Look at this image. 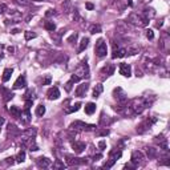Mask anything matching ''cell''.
Here are the masks:
<instances>
[{
  "mask_svg": "<svg viewBox=\"0 0 170 170\" xmlns=\"http://www.w3.org/2000/svg\"><path fill=\"white\" fill-rule=\"evenodd\" d=\"M67 159H65V161H67V165H69V166H73V165H80V164H86V161H84V159L82 158H76V157H72V155H67V157H65Z\"/></svg>",
  "mask_w": 170,
  "mask_h": 170,
  "instance_id": "obj_11",
  "label": "cell"
},
{
  "mask_svg": "<svg viewBox=\"0 0 170 170\" xmlns=\"http://www.w3.org/2000/svg\"><path fill=\"white\" fill-rule=\"evenodd\" d=\"M116 31H117V33H126L128 31H129V27H128V24L126 23H124V22H118L117 23V25H116Z\"/></svg>",
  "mask_w": 170,
  "mask_h": 170,
  "instance_id": "obj_15",
  "label": "cell"
},
{
  "mask_svg": "<svg viewBox=\"0 0 170 170\" xmlns=\"http://www.w3.org/2000/svg\"><path fill=\"white\" fill-rule=\"evenodd\" d=\"M89 32L93 33V35L101 32V27H100L98 24H93V25H91V28H89Z\"/></svg>",
  "mask_w": 170,
  "mask_h": 170,
  "instance_id": "obj_32",
  "label": "cell"
},
{
  "mask_svg": "<svg viewBox=\"0 0 170 170\" xmlns=\"http://www.w3.org/2000/svg\"><path fill=\"white\" fill-rule=\"evenodd\" d=\"M102 73H106V76H112L114 73V65L113 64H106L102 68Z\"/></svg>",
  "mask_w": 170,
  "mask_h": 170,
  "instance_id": "obj_19",
  "label": "cell"
},
{
  "mask_svg": "<svg viewBox=\"0 0 170 170\" xmlns=\"http://www.w3.org/2000/svg\"><path fill=\"white\" fill-rule=\"evenodd\" d=\"M8 133H9V134H11V133L16 134V133H19V130L16 129V126H15V125H9V126H8Z\"/></svg>",
  "mask_w": 170,
  "mask_h": 170,
  "instance_id": "obj_40",
  "label": "cell"
},
{
  "mask_svg": "<svg viewBox=\"0 0 170 170\" xmlns=\"http://www.w3.org/2000/svg\"><path fill=\"white\" fill-rule=\"evenodd\" d=\"M120 73L124 77H130V76H132V68H130V65L122 62V64L120 65Z\"/></svg>",
  "mask_w": 170,
  "mask_h": 170,
  "instance_id": "obj_12",
  "label": "cell"
},
{
  "mask_svg": "<svg viewBox=\"0 0 170 170\" xmlns=\"http://www.w3.org/2000/svg\"><path fill=\"white\" fill-rule=\"evenodd\" d=\"M100 124L104 125V126H106V125L112 124V120L109 118V116H105V114H101V118H100Z\"/></svg>",
  "mask_w": 170,
  "mask_h": 170,
  "instance_id": "obj_27",
  "label": "cell"
},
{
  "mask_svg": "<svg viewBox=\"0 0 170 170\" xmlns=\"http://www.w3.org/2000/svg\"><path fill=\"white\" fill-rule=\"evenodd\" d=\"M44 27H45V29H47V31H51V32H53V31L56 29V25H55V23H53V22H45Z\"/></svg>",
  "mask_w": 170,
  "mask_h": 170,
  "instance_id": "obj_33",
  "label": "cell"
},
{
  "mask_svg": "<svg viewBox=\"0 0 170 170\" xmlns=\"http://www.w3.org/2000/svg\"><path fill=\"white\" fill-rule=\"evenodd\" d=\"M7 9V5L5 4H0V12H4Z\"/></svg>",
  "mask_w": 170,
  "mask_h": 170,
  "instance_id": "obj_54",
  "label": "cell"
},
{
  "mask_svg": "<svg viewBox=\"0 0 170 170\" xmlns=\"http://www.w3.org/2000/svg\"><path fill=\"white\" fill-rule=\"evenodd\" d=\"M85 7H86V8H88V9H93V8H95V5H93L92 3H86V4H85Z\"/></svg>",
  "mask_w": 170,
  "mask_h": 170,
  "instance_id": "obj_52",
  "label": "cell"
},
{
  "mask_svg": "<svg viewBox=\"0 0 170 170\" xmlns=\"http://www.w3.org/2000/svg\"><path fill=\"white\" fill-rule=\"evenodd\" d=\"M88 44H89V39L88 37H82L81 41H80V45H78V52H82L88 48Z\"/></svg>",
  "mask_w": 170,
  "mask_h": 170,
  "instance_id": "obj_20",
  "label": "cell"
},
{
  "mask_svg": "<svg viewBox=\"0 0 170 170\" xmlns=\"http://www.w3.org/2000/svg\"><path fill=\"white\" fill-rule=\"evenodd\" d=\"M146 37H148L149 40H153V39H154V33H153V31H152V29H148V31H146Z\"/></svg>",
  "mask_w": 170,
  "mask_h": 170,
  "instance_id": "obj_43",
  "label": "cell"
},
{
  "mask_svg": "<svg viewBox=\"0 0 170 170\" xmlns=\"http://www.w3.org/2000/svg\"><path fill=\"white\" fill-rule=\"evenodd\" d=\"M37 165H39L40 168H43V169L49 168L51 166V159H48L47 157H40V158H37Z\"/></svg>",
  "mask_w": 170,
  "mask_h": 170,
  "instance_id": "obj_16",
  "label": "cell"
},
{
  "mask_svg": "<svg viewBox=\"0 0 170 170\" xmlns=\"http://www.w3.org/2000/svg\"><path fill=\"white\" fill-rule=\"evenodd\" d=\"M95 51H96V55L98 57L106 56V53H108V45H106L105 40H104V39H98V40H97Z\"/></svg>",
  "mask_w": 170,
  "mask_h": 170,
  "instance_id": "obj_3",
  "label": "cell"
},
{
  "mask_svg": "<svg viewBox=\"0 0 170 170\" xmlns=\"http://www.w3.org/2000/svg\"><path fill=\"white\" fill-rule=\"evenodd\" d=\"M144 13H145V17H146V19H152V17H154L155 11L153 8H145Z\"/></svg>",
  "mask_w": 170,
  "mask_h": 170,
  "instance_id": "obj_31",
  "label": "cell"
},
{
  "mask_svg": "<svg viewBox=\"0 0 170 170\" xmlns=\"http://www.w3.org/2000/svg\"><path fill=\"white\" fill-rule=\"evenodd\" d=\"M126 53H128V55H136V53H138V48H134V47L128 48V49H126Z\"/></svg>",
  "mask_w": 170,
  "mask_h": 170,
  "instance_id": "obj_39",
  "label": "cell"
},
{
  "mask_svg": "<svg viewBox=\"0 0 170 170\" xmlns=\"http://www.w3.org/2000/svg\"><path fill=\"white\" fill-rule=\"evenodd\" d=\"M5 159H7V162H8V164H13V161H12L13 157H8V158H5Z\"/></svg>",
  "mask_w": 170,
  "mask_h": 170,
  "instance_id": "obj_55",
  "label": "cell"
},
{
  "mask_svg": "<svg viewBox=\"0 0 170 170\" xmlns=\"http://www.w3.org/2000/svg\"><path fill=\"white\" fill-rule=\"evenodd\" d=\"M48 84H51V77L49 76H47V77L43 80V85H48Z\"/></svg>",
  "mask_w": 170,
  "mask_h": 170,
  "instance_id": "obj_47",
  "label": "cell"
},
{
  "mask_svg": "<svg viewBox=\"0 0 170 170\" xmlns=\"http://www.w3.org/2000/svg\"><path fill=\"white\" fill-rule=\"evenodd\" d=\"M36 114L39 117H43L44 114H45V106H44V105H39V106H37V108H36Z\"/></svg>",
  "mask_w": 170,
  "mask_h": 170,
  "instance_id": "obj_35",
  "label": "cell"
},
{
  "mask_svg": "<svg viewBox=\"0 0 170 170\" xmlns=\"http://www.w3.org/2000/svg\"><path fill=\"white\" fill-rule=\"evenodd\" d=\"M95 112H96V104H93V102L86 104L85 105V113L86 114H93Z\"/></svg>",
  "mask_w": 170,
  "mask_h": 170,
  "instance_id": "obj_23",
  "label": "cell"
},
{
  "mask_svg": "<svg viewBox=\"0 0 170 170\" xmlns=\"http://www.w3.org/2000/svg\"><path fill=\"white\" fill-rule=\"evenodd\" d=\"M23 137L24 138H35L36 137V129H35V128H31V129L25 130L24 134H23Z\"/></svg>",
  "mask_w": 170,
  "mask_h": 170,
  "instance_id": "obj_22",
  "label": "cell"
},
{
  "mask_svg": "<svg viewBox=\"0 0 170 170\" xmlns=\"http://www.w3.org/2000/svg\"><path fill=\"white\" fill-rule=\"evenodd\" d=\"M77 37H78V35H77V33H72L71 36L68 37V43L75 44V43H76V40H77Z\"/></svg>",
  "mask_w": 170,
  "mask_h": 170,
  "instance_id": "obj_38",
  "label": "cell"
},
{
  "mask_svg": "<svg viewBox=\"0 0 170 170\" xmlns=\"http://www.w3.org/2000/svg\"><path fill=\"white\" fill-rule=\"evenodd\" d=\"M9 112H11L12 117H15V118H20V116H22V112H20V109L17 106H11Z\"/></svg>",
  "mask_w": 170,
  "mask_h": 170,
  "instance_id": "obj_25",
  "label": "cell"
},
{
  "mask_svg": "<svg viewBox=\"0 0 170 170\" xmlns=\"http://www.w3.org/2000/svg\"><path fill=\"white\" fill-rule=\"evenodd\" d=\"M113 95H114V98H117V101H120V102H126V93H125V91H124L122 88H120V86L114 88Z\"/></svg>",
  "mask_w": 170,
  "mask_h": 170,
  "instance_id": "obj_7",
  "label": "cell"
},
{
  "mask_svg": "<svg viewBox=\"0 0 170 170\" xmlns=\"http://www.w3.org/2000/svg\"><path fill=\"white\" fill-rule=\"evenodd\" d=\"M155 142L159 145V148H162L164 150H169V145H168V138H165L164 134H159L155 137Z\"/></svg>",
  "mask_w": 170,
  "mask_h": 170,
  "instance_id": "obj_9",
  "label": "cell"
},
{
  "mask_svg": "<svg viewBox=\"0 0 170 170\" xmlns=\"http://www.w3.org/2000/svg\"><path fill=\"white\" fill-rule=\"evenodd\" d=\"M128 23L129 24H133V25L136 27H145L148 25L149 23V19H146L145 16H141L138 15V13H130L129 16H128Z\"/></svg>",
  "mask_w": 170,
  "mask_h": 170,
  "instance_id": "obj_2",
  "label": "cell"
},
{
  "mask_svg": "<svg viewBox=\"0 0 170 170\" xmlns=\"http://www.w3.org/2000/svg\"><path fill=\"white\" fill-rule=\"evenodd\" d=\"M154 122H155V118H148V120H145L144 122L140 124V125L137 126V133L141 134V133H144V132H146Z\"/></svg>",
  "mask_w": 170,
  "mask_h": 170,
  "instance_id": "obj_6",
  "label": "cell"
},
{
  "mask_svg": "<svg viewBox=\"0 0 170 170\" xmlns=\"http://www.w3.org/2000/svg\"><path fill=\"white\" fill-rule=\"evenodd\" d=\"M146 153H148V157L149 158H155L157 157V149H154V148H148L146 149Z\"/></svg>",
  "mask_w": 170,
  "mask_h": 170,
  "instance_id": "obj_30",
  "label": "cell"
},
{
  "mask_svg": "<svg viewBox=\"0 0 170 170\" xmlns=\"http://www.w3.org/2000/svg\"><path fill=\"white\" fill-rule=\"evenodd\" d=\"M114 162H116V161H114V159H112V158H109V161L106 162L105 165H104V169H109V168H112V166L114 165Z\"/></svg>",
  "mask_w": 170,
  "mask_h": 170,
  "instance_id": "obj_41",
  "label": "cell"
},
{
  "mask_svg": "<svg viewBox=\"0 0 170 170\" xmlns=\"http://www.w3.org/2000/svg\"><path fill=\"white\" fill-rule=\"evenodd\" d=\"M121 155H122V152H121V150H117V149H114V150L110 152L109 158H112V159H114V161H116V159H117V158H120Z\"/></svg>",
  "mask_w": 170,
  "mask_h": 170,
  "instance_id": "obj_26",
  "label": "cell"
},
{
  "mask_svg": "<svg viewBox=\"0 0 170 170\" xmlns=\"http://www.w3.org/2000/svg\"><path fill=\"white\" fill-rule=\"evenodd\" d=\"M17 3H20V4H28L27 0H17Z\"/></svg>",
  "mask_w": 170,
  "mask_h": 170,
  "instance_id": "obj_56",
  "label": "cell"
},
{
  "mask_svg": "<svg viewBox=\"0 0 170 170\" xmlns=\"http://www.w3.org/2000/svg\"><path fill=\"white\" fill-rule=\"evenodd\" d=\"M148 100L146 98H142V97H140V98H133L129 104V106H126V113L128 114H140L144 112V109L148 106Z\"/></svg>",
  "mask_w": 170,
  "mask_h": 170,
  "instance_id": "obj_1",
  "label": "cell"
},
{
  "mask_svg": "<svg viewBox=\"0 0 170 170\" xmlns=\"http://www.w3.org/2000/svg\"><path fill=\"white\" fill-rule=\"evenodd\" d=\"M142 161H144V154H142V152L134 150L133 153H132V164L137 166V165H140Z\"/></svg>",
  "mask_w": 170,
  "mask_h": 170,
  "instance_id": "obj_8",
  "label": "cell"
},
{
  "mask_svg": "<svg viewBox=\"0 0 170 170\" xmlns=\"http://www.w3.org/2000/svg\"><path fill=\"white\" fill-rule=\"evenodd\" d=\"M25 84H27V82H25V77H24V76H20V77L15 81V84H13V88H15V89L24 88V86H25Z\"/></svg>",
  "mask_w": 170,
  "mask_h": 170,
  "instance_id": "obj_18",
  "label": "cell"
},
{
  "mask_svg": "<svg viewBox=\"0 0 170 170\" xmlns=\"http://www.w3.org/2000/svg\"><path fill=\"white\" fill-rule=\"evenodd\" d=\"M125 55H126V49H125V48H121V49H118V51L114 49L113 58H121V57H124Z\"/></svg>",
  "mask_w": 170,
  "mask_h": 170,
  "instance_id": "obj_24",
  "label": "cell"
},
{
  "mask_svg": "<svg viewBox=\"0 0 170 170\" xmlns=\"http://www.w3.org/2000/svg\"><path fill=\"white\" fill-rule=\"evenodd\" d=\"M24 122H28L29 121V110L28 109H25V112H24Z\"/></svg>",
  "mask_w": 170,
  "mask_h": 170,
  "instance_id": "obj_44",
  "label": "cell"
},
{
  "mask_svg": "<svg viewBox=\"0 0 170 170\" xmlns=\"http://www.w3.org/2000/svg\"><path fill=\"white\" fill-rule=\"evenodd\" d=\"M75 75H77L80 78L81 77H89V67H88V64H86V61L81 62V65L78 67V69L76 71Z\"/></svg>",
  "mask_w": 170,
  "mask_h": 170,
  "instance_id": "obj_5",
  "label": "cell"
},
{
  "mask_svg": "<svg viewBox=\"0 0 170 170\" xmlns=\"http://www.w3.org/2000/svg\"><path fill=\"white\" fill-rule=\"evenodd\" d=\"M32 2H43V0H32Z\"/></svg>",
  "mask_w": 170,
  "mask_h": 170,
  "instance_id": "obj_58",
  "label": "cell"
},
{
  "mask_svg": "<svg viewBox=\"0 0 170 170\" xmlns=\"http://www.w3.org/2000/svg\"><path fill=\"white\" fill-rule=\"evenodd\" d=\"M2 93L4 95V100H9V98H12L13 97L11 91H8V89H5V88H2Z\"/></svg>",
  "mask_w": 170,
  "mask_h": 170,
  "instance_id": "obj_36",
  "label": "cell"
},
{
  "mask_svg": "<svg viewBox=\"0 0 170 170\" xmlns=\"http://www.w3.org/2000/svg\"><path fill=\"white\" fill-rule=\"evenodd\" d=\"M102 91H104L102 85H101V84H97V85L95 86V89H93V97H98V96L102 93Z\"/></svg>",
  "mask_w": 170,
  "mask_h": 170,
  "instance_id": "obj_28",
  "label": "cell"
},
{
  "mask_svg": "<svg viewBox=\"0 0 170 170\" xmlns=\"http://www.w3.org/2000/svg\"><path fill=\"white\" fill-rule=\"evenodd\" d=\"M96 134H97V136H108V134H109V130H108V129H102V130L96 132Z\"/></svg>",
  "mask_w": 170,
  "mask_h": 170,
  "instance_id": "obj_42",
  "label": "cell"
},
{
  "mask_svg": "<svg viewBox=\"0 0 170 170\" xmlns=\"http://www.w3.org/2000/svg\"><path fill=\"white\" fill-rule=\"evenodd\" d=\"M80 106H81V104L77 102V104H75V105H72V108H65V113L71 114V113H73V112H77V110L80 109Z\"/></svg>",
  "mask_w": 170,
  "mask_h": 170,
  "instance_id": "obj_29",
  "label": "cell"
},
{
  "mask_svg": "<svg viewBox=\"0 0 170 170\" xmlns=\"http://www.w3.org/2000/svg\"><path fill=\"white\" fill-rule=\"evenodd\" d=\"M47 96L49 100H57L60 97V91H58V88H56V86L49 88V91L47 92Z\"/></svg>",
  "mask_w": 170,
  "mask_h": 170,
  "instance_id": "obj_14",
  "label": "cell"
},
{
  "mask_svg": "<svg viewBox=\"0 0 170 170\" xmlns=\"http://www.w3.org/2000/svg\"><path fill=\"white\" fill-rule=\"evenodd\" d=\"M72 84H73V81H71V80H69V81L67 82V84H65V91H67V92H71V89H72Z\"/></svg>",
  "mask_w": 170,
  "mask_h": 170,
  "instance_id": "obj_45",
  "label": "cell"
},
{
  "mask_svg": "<svg viewBox=\"0 0 170 170\" xmlns=\"http://www.w3.org/2000/svg\"><path fill=\"white\" fill-rule=\"evenodd\" d=\"M98 148L101 149V150H104V149L106 148V144H105V141H100V142H98Z\"/></svg>",
  "mask_w": 170,
  "mask_h": 170,
  "instance_id": "obj_48",
  "label": "cell"
},
{
  "mask_svg": "<svg viewBox=\"0 0 170 170\" xmlns=\"http://www.w3.org/2000/svg\"><path fill=\"white\" fill-rule=\"evenodd\" d=\"M71 81H73V82H77L80 81V77L77 75H72V77H71Z\"/></svg>",
  "mask_w": 170,
  "mask_h": 170,
  "instance_id": "obj_49",
  "label": "cell"
},
{
  "mask_svg": "<svg viewBox=\"0 0 170 170\" xmlns=\"http://www.w3.org/2000/svg\"><path fill=\"white\" fill-rule=\"evenodd\" d=\"M73 20H76L77 23L80 22V20H81V17H80V15H78V13L76 12V11H75V13H73Z\"/></svg>",
  "mask_w": 170,
  "mask_h": 170,
  "instance_id": "obj_50",
  "label": "cell"
},
{
  "mask_svg": "<svg viewBox=\"0 0 170 170\" xmlns=\"http://www.w3.org/2000/svg\"><path fill=\"white\" fill-rule=\"evenodd\" d=\"M32 104H33V101H32V100H28V101L25 102V108H27V109H29L31 106H32Z\"/></svg>",
  "mask_w": 170,
  "mask_h": 170,
  "instance_id": "obj_51",
  "label": "cell"
},
{
  "mask_svg": "<svg viewBox=\"0 0 170 170\" xmlns=\"http://www.w3.org/2000/svg\"><path fill=\"white\" fill-rule=\"evenodd\" d=\"M12 73H13V69H12V68H7V69H4V72H3V81H4V82L8 81V80L11 78Z\"/></svg>",
  "mask_w": 170,
  "mask_h": 170,
  "instance_id": "obj_21",
  "label": "cell"
},
{
  "mask_svg": "<svg viewBox=\"0 0 170 170\" xmlns=\"http://www.w3.org/2000/svg\"><path fill=\"white\" fill-rule=\"evenodd\" d=\"M69 128H71V130H95L96 125H89L82 122V121H75V122L71 124Z\"/></svg>",
  "mask_w": 170,
  "mask_h": 170,
  "instance_id": "obj_4",
  "label": "cell"
},
{
  "mask_svg": "<svg viewBox=\"0 0 170 170\" xmlns=\"http://www.w3.org/2000/svg\"><path fill=\"white\" fill-rule=\"evenodd\" d=\"M47 16H52V15H55V9H48V12L45 13Z\"/></svg>",
  "mask_w": 170,
  "mask_h": 170,
  "instance_id": "obj_53",
  "label": "cell"
},
{
  "mask_svg": "<svg viewBox=\"0 0 170 170\" xmlns=\"http://www.w3.org/2000/svg\"><path fill=\"white\" fill-rule=\"evenodd\" d=\"M88 88H89V85H88V82H82V84H80L77 88H76V96L77 97H82V96H85V93L86 91H88Z\"/></svg>",
  "mask_w": 170,
  "mask_h": 170,
  "instance_id": "obj_10",
  "label": "cell"
},
{
  "mask_svg": "<svg viewBox=\"0 0 170 170\" xmlns=\"http://www.w3.org/2000/svg\"><path fill=\"white\" fill-rule=\"evenodd\" d=\"M61 7H62V11H64L65 13H69V12L73 11V7H72V2H71V0H64V2H62V4H61Z\"/></svg>",
  "mask_w": 170,
  "mask_h": 170,
  "instance_id": "obj_17",
  "label": "cell"
},
{
  "mask_svg": "<svg viewBox=\"0 0 170 170\" xmlns=\"http://www.w3.org/2000/svg\"><path fill=\"white\" fill-rule=\"evenodd\" d=\"M3 124H4V118H3V117H0V128H2Z\"/></svg>",
  "mask_w": 170,
  "mask_h": 170,
  "instance_id": "obj_57",
  "label": "cell"
},
{
  "mask_svg": "<svg viewBox=\"0 0 170 170\" xmlns=\"http://www.w3.org/2000/svg\"><path fill=\"white\" fill-rule=\"evenodd\" d=\"M53 168H57V169H62V168H64V164H61L60 161H57V162H55V164H53Z\"/></svg>",
  "mask_w": 170,
  "mask_h": 170,
  "instance_id": "obj_46",
  "label": "cell"
},
{
  "mask_svg": "<svg viewBox=\"0 0 170 170\" xmlns=\"http://www.w3.org/2000/svg\"><path fill=\"white\" fill-rule=\"evenodd\" d=\"M15 159H16V162H19V164H20V162H24V159H25V153H24L23 150L19 152V154L16 155Z\"/></svg>",
  "mask_w": 170,
  "mask_h": 170,
  "instance_id": "obj_37",
  "label": "cell"
},
{
  "mask_svg": "<svg viewBox=\"0 0 170 170\" xmlns=\"http://www.w3.org/2000/svg\"><path fill=\"white\" fill-rule=\"evenodd\" d=\"M37 35L35 33V32H31V31H27V32H24V37H25V40L27 41H29V40H32V39H35Z\"/></svg>",
  "mask_w": 170,
  "mask_h": 170,
  "instance_id": "obj_34",
  "label": "cell"
},
{
  "mask_svg": "<svg viewBox=\"0 0 170 170\" xmlns=\"http://www.w3.org/2000/svg\"><path fill=\"white\" fill-rule=\"evenodd\" d=\"M72 148H73V150H75V153H82V152L85 150V148H86V145L84 144V142H80V141H75L73 144H72Z\"/></svg>",
  "mask_w": 170,
  "mask_h": 170,
  "instance_id": "obj_13",
  "label": "cell"
}]
</instances>
